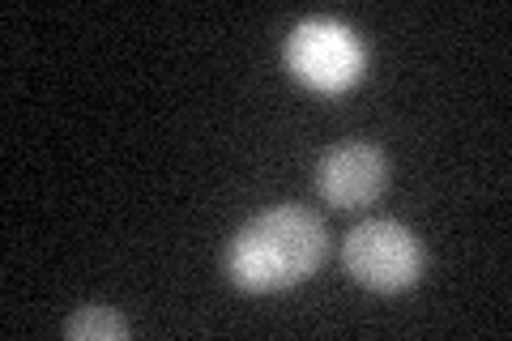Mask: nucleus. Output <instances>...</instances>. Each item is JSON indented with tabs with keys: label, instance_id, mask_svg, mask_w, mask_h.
I'll use <instances>...</instances> for the list:
<instances>
[{
	"label": "nucleus",
	"instance_id": "obj_3",
	"mask_svg": "<svg viewBox=\"0 0 512 341\" xmlns=\"http://www.w3.org/2000/svg\"><path fill=\"white\" fill-rule=\"evenodd\" d=\"M346 273L367 290H406L423 278V248L402 222L372 218L342 239Z\"/></svg>",
	"mask_w": 512,
	"mask_h": 341
},
{
	"label": "nucleus",
	"instance_id": "obj_5",
	"mask_svg": "<svg viewBox=\"0 0 512 341\" xmlns=\"http://www.w3.org/2000/svg\"><path fill=\"white\" fill-rule=\"evenodd\" d=\"M64 337L69 341H124L128 320L107 303H82L69 320H64Z\"/></svg>",
	"mask_w": 512,
	"mask_h": 341
},
{
	"label": "nucleus",
	"instance_id": "obj_1",
	"mask_svg": "<svg viewBox=\"0 0 512 341\" xmlns=\"http://www.w3.org/2000/svg\"><path fill=\"white\" fill-rule=\"evenodd\" d=\"M329 231L312 209L274 205L244 222L227 248V278L239 290L269 295V290L299 286L325 261Z\"/></svg>",
	"mask_w": 512,
	"mask_h": 341
},
{
	"label": "nucleus",
	"instance_id": "obj_2",
	"mask_svg": "<svg viewBox=\"0 0 512 341\" xmlns=\"http://www.w3.org/2000/svg\"><path fill=\"white\" fill-rule=\"evenodd\" d=\"M363 43L346 22L303 18L286 39V69L316 94H342L363 77Z\"/></svg>",
	"mask_w": 512,
	"mask_h": 341
},
{
	"label": "nucleus",
	"instance_id": "obj_4",
	"mask_svg": "<svg viewBox=\"0 0 512 341\" xmlns=\"http://www.w3.org/2000/svg\"><path fill=\"white\" fill-rule=\"evenodd\" d=\"M384 180H389V162H384V154L367 141L333 145L316 167V188L333 209L372 205L380 197Z\"/></svg>",
	"mask_w": 512,
	"mask_h": 341
}]
</instances>
